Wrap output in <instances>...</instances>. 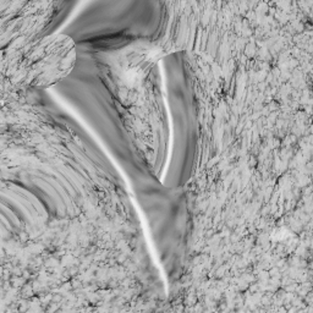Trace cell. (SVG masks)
I'll use <instances>...</instances> for the list:
<instances>
[{
  "instance_id": "cell-1",
  "label": "cell",
  "mask_w": 313,
  "mask_h": 313,
  "mask_svg": "<svg viewBox=\"0 0 313 313\" xmlns=\"http://www.w3.org/2000/svg\"><path fill=\"white\" fill-rule=\"evenodd\" d=\"M75 61L76 49L71 38L63 34L47 37L25 56L23 80L32 87L52 86L70 74Z\"/></svg>"
}]
</instances>
